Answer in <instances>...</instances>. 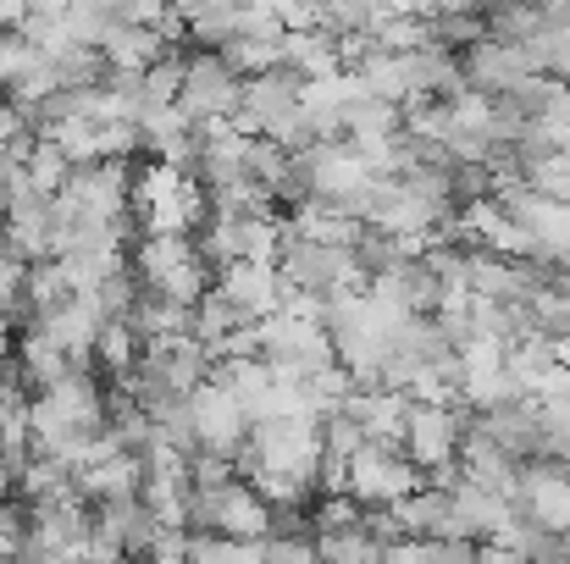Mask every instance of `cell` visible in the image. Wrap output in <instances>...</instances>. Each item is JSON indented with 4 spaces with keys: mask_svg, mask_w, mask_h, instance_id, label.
Listing matches in <instances>:
<instances>
[{
    "mask_svg": "<svg viewBox=\"0 0 570 564\" xmlns=\"http://www.w3.org/2000/svg\"><path fill=\"white\" fill-rule=\"evenodd\" d=\"M432 548V564H476V548L482 543H465V537H426Z\"/></svg>",
    "mask_w": 570,
    "mask_h": 564,
    "instance_id": "8d00e7d4",
    "label": "cell"
},
{
    "mask_svg": "<svg viewBox=\"0 0 570 564\" xmlns=\"http://www.w3.org/2000/svg\"><path fill=\"white\" fill-rule=\"evenodd\" d=\"M377 564H432V548H426V537H393V543H382Z\"/></svg>",
    "mask_w": 570,
    "mask_h": 564,
    "instance_id": "d590c367",
    "label": "cell"
},
{
    "mask_svg": "<svg viewBox=\"0 0 570 564\" xmlns=\"http://www.w3.org/2000/svg\"><path fill=\"white\" fill-rule=\"evenodd\" d=\"M244 95V78L222 61V50H189L184 56V83H178V111L189 122H216L233 117Z\"/></svg>",
    "mask_w": 570,
    "mask_h": 564,
    "instance_id": "ba28073f",
    "label": "cell"
},
{
    "mask_svg": "<svg viewBox=\"0 0 570 564\" xmlns=\"http://www.w3.org/2000/svg\"><path fill=\"white\" fill-rule=\"evenodd\" d=\"M11 360H17V382H22V393H45V387H56L61 376H72L78 366L45 338V333H33V327H22V338L11 344Z\"/></svg>",
    "mask_w": 570,
    "mask_h": 564,
    "instance_id": "ac0fdd59",
    "label": "cell"
},
{
    "mask_svg": "<svg viewBox=\"0 0 570 564\" xmlns=\"http://www.w3.org/2000/svg\"><path fill=\"white\" fill-rule=\"evenodd\" d=\"M128 271L139 277V288H156L178 305H194L210 288V266L199 260L189 232H139L128 244Z\"/></svg>",
    "mask_w": 570,
    "mask_h": 564,
    "instance_id": "7a4b0ae2",
    "label": "cell"
},
{
    "mask_svg": "<svg viewBox=\"0 0 570 564\" xmlns=\"http://www.w3.org/2000/svg\"><path fill=\"white\" fill-rule=\"evenodd\" d=\"M476 564H532V560L515 554V548H493V543H482V548H476Z\"/></svg>",
    "mask_w": 570,
    "mask_h": 564,
    "instance_id": "60d3db41",
    "label": "cell"
},
{
    "mask_svg": "<svg viewBox=\"0 0 570 564\" xmlns=\"http://www.w3.org/2000/svg\"><path fill=\"white\" fill-rule=\"evenodd\" d=\"M283 67L305 83V78H327V72H338V44H333V33H322V28H299V33H283Z\"/></svg>",
    "mask_w": 570,
    "mask_h": 564,
    "instance_id": "44dd1931",
    "label": "cell"
},
{
    "mask_svg": "<svg viewBox=\"0 0 570 564\" xmlns=\"http://www.w3.org/2000/svg\"><path fill=\"white\" fill-rule=\"evenodd\" d=\"M189 532L238 537V543H266V537H272V504H266L244 476L199 482L189 493Z\"/></svg>",
    "mask_w": 570,
    "mask_h": 564,
    "instance_id": "3957f363",
    "label": "cell"
},
{
    "mask_svg": "<svg viewBox=\"0 0 570 564\" xmlns=\"http://www.w3.org/2000/svg\"><path fill=\"white\" fill-rule=\"evenodd\" d=\"M460 72H465V89H476V95H510L521 78L549 72V67H543V56L532 44H504V39L482 33L476 44L460 50Z\"/></svg>",
    "mask_w": 570,
    "mask_h": 564,
    "instance_id": "30bf717a",
    "label": "cell"
},
{
    "mask_svg": "<svg viewBox=\"0 0 570 564\" xmlns=\"http://www.w3.org/2000/svg\"><path fill=\"white\" fill-rule=\"evenodd\" d=\"M0 227H6V188H0Z\"/></svg>",
    "mask_w": 570,
    "mask_h": 564,
    "instance_id": "bcb514c9",
    "label": "cell"
},
{
    "mask_svg": "<svg viewBox=\"0 0 570 564\" xmlns=\"http://www.w3.org/2000/svg\"><path fill=\"white\" fill-rule=\"evenodd\" d=\"M189 321H194V305H178V299H167L156 288H139V299L128 310V327L139 338H173V333H189Z\"/></svg>",
    "mask_w": 570,
    "mask_h": 564,
    "instance_id": "cb8c5ba5",
    "label": "cell"
},
{
    "mask_svg": "<svg viewBox=\"0 0 570 564\" xmlns=\"http://www.w3.org/2000/svg\"><path fill=\"white\" fill-rule=\"evenodd\" d=\"M426 11H482V0H426Z\"/></svg>",
    "mask_w": 570,
    "mask_h": 564,
    "instance_id": "7bdbcfd3",
    "label": "cell"
},
{
    "mask_svg": "<svg viewBox=\"0 0 570 564\" xmlns=\"http://www.w3.org/2000/svg\"><path fill=\"white\" fill-rule=\"evenodd\" d=\"M338 409L366 432V443H399L410 393H399V387H350V393L338 398Z\"/></svg>",
    "mask_w": 570,
    "mask_h": 564,
    "instance_id": "2e32d148",
    "label": "cell"
},
{
    "mask_svg": "<svg viewBox=\"0 0 570 564\" xmlns=\"http://www.w3.org/2000/svg\"><path fill=\"white\" fill-rule=\"evenodd\" d=\"M210 288L227 305H238L249 321H261V316L277 310V266H266V260H227V266H216Z\"/></svg>",
    "mask_w": 570,
    "mask_h": 564,
    "instance_id": "9a60e30c",
    "label": "cell"
},
{
    "mask_svg": "<svg viewBox=\"0 0 570 564\" xmlns=\"http://www.w3.org/2000/svg\"><path fill=\"white\" fill-rule=\"evenodd\" d=\"M261 564H322V554H316V537L305 532H272L261 543Z\"/></svg>",
    "mask_w": 570,
    "mask_h": 564,
    "instance_id": "836d02e7",
    "label": "cell"
},
{
    "mask_svg": "<svg viewBox=\"0 0 570 564\" xmlns=\"http://www.w3.org/2000/svg\"><path fill=\"white\" fill-rule=\"evenodd\" d=\"M415 487H426V476L404 459L399 443H361L355 459L344 465V493L361 509H387V504L410 498Z\"/></svg>",
    "mask_w": 570,
    "mask_h": 564,
    "instance_id": "5b68a950",
    "label": "cell"
},
{
    "mask_svg": "<svg viewBox=\"0 0 570 564\" xmlns=\"http://www.w3.org/2000/svg\"><path fill=\"white\" fill-rule=\"evenodd\" d=\"M261 333V360L272 366L277 382H311L316 372L338 366L333 355V338L322 321H305V316H288V310H272L255 321Z\"/></svg>",
    "mask_w": 570,
    "mask_h": 564,
    "instance_id": "277c9868",
    "label": "cell"
},
{
    "mask_svg": "<svg viewBox=\"0 0 570 564\" xmlns=\"http://www.w3.org/2000/svg\"><path fill=\"white\" fill-rule=\"evenodd\" d=\"M549 78H560L570 89V39H554V50H549Z\"/></svg>",
    "mask_w": 570,
    "mask_h": 564,
    "instance_id": "ab89813d",
    "label": "cell"
},
{
    "mask_svg": "<svg viewBox=\"0 0 570 564\" xmlns=\"http://www.w3.org/2000/svg\"><path fill=\"white\" fill-rule=\"evenodd\" d=\"M167 50H173V44H167L156 28H139V22H117V28L106 33V44H100V56H106L111 72H145V67H156Z\"/></svg>",
    "mask_w": 570,
    "mask_h": 564,
    "instance_id": "d6986e66",
    "label": "cell"
},
{
    "mask_svg": "<svg viewBox=\"0 0 570 564\" xmlns=\"http://www.w3.org/2000/svg\"><path fill=\"white\" fill-rule=\"evenodd\" d=\"M316 554H322V564H377L382 543L366 532V521H361V526H350V532H322V537H316Z\"/></svg>",
    "mask_w": 570,
    "mask_h": 564,
    "instance_id": "f546056e",
    "label": "cell"
},
{
    "mask_svg": "<svg viewBox=\"0 0 570 564\" xmlns=\"http://www.w3.org/2000/svg\"><path fill=\"white\" fill-rule=\"evenodd\" d=\"M244 22V0H199L184 11V39L194 50H222L227 39H238Z\"/></svg>",
    "mask_w": 570,
    "mask_h": 564,
    "instance_id": "ffe728a7",
    "label": "cell"
},
{
    "mask_svg": "<svg viewBox=\"0 0 570 564\" xmlns=\"http://www.w3.org/2000/svg\"><path fill=\"white\" fill-rule=\"evenodd\" d=\"M128 178H134V161H95V167H72L61 194L95 221H122L128 216Z\"/></svg>",
    "mask_w": 570,
    "mask_h": 564,
    "instance_id": "4fadbf2b",
    "label": "cell"
},
{
    "mask_svg": "<svg viewBox=\"0 0 570 564\" xmlns=\"http://www.w3.org/2000/svg\"><path fill=\"white\" fill-rule=\"evenodd\" d=\"M139 355H145V338L128 327V321H100V333H95V376H106V382H122V376L139 366Z\"/></svg>",
    "mask_w": 570,
    "mask_h": 564,
    "instance_id": "603a6c76",
    "label": "cell"
},
{
    "mask_svg": "<svg viewBox=\"0 0 570 564\" xmlns=\"http://www.w3.org/2000/svg\"><path fill=\"white\" fill-rule=\"evenodd\" d=\"M39 61H45L39 44H33L22 28H6V33H0V95H11Z\"/></svg>",
    "mask_w": 570,
    "mask_h": 564,
    "instance_id": "4dcf8cb0",
    "label": "cell"
},
{
    "mask_svg": "<svg viewBox=\"0 0 570 564\" xmlns=\"http://www.w3.org/2000/svg\"><path fill=\"white\" fill-rule=\"evenodd\" d=\"M145 564H194L189 554H156V560H145Z\"/></svg>",
    "mask_w": 570,
    "mask_h": 564,
    "instance_id": "ee69618b",
    "label": "cell"
},
{
    "mask_svg": "<svg viewBox=\"0 0 570 564\" xmlns=\"http://www.w3.org/2000/svg\"><path fill=\"white\" fill-rule=\"evenodd\" d=\"M22 277H28V266L0 238V321H17V327H22Z\"/></svg>",
    "mask_w": 570,
    "mask_h": 564,
    "instance_id": "e575fe53",
    "label": "cell"
},
{
    "mask_svg": "<svg viewBox=\"0 0 570 564\" xmlns=\"http://www.w3.org/2000/svg\"><path fill=\"white\" fill-rule=\"evenodd\" d=\"M184 56H189V50H178V44H173V50H167L156 67H145V72H139V111H145V106H178Z\"/></svg>",
    "mask_w": 570,
    "mask_h": 564,
    "instance_id": "f1b7e54d",
    "label": "cell"
},
{
    "mask_svg": "<svg viewBox=\"0 0 570 564\" xmlns=\"http://www.w3.org/2000/svg\"><path fill=\"white\" fill-rule=\"evenodd\" d=\"M50 67H56V83H61V89H95V83H106V72H111L95 44H67V50L50 56Z\"/></svg>",
    "mask_w": 570,
    "mask_h": 564,
    "instance_id": "83f0119b",
    "label": "cell"
},
{
    "mask_svg": "<svg viewBox=\"0 0 570 564\" xmlns=\"http://www.w3.org/2000/svg\"><path fill=\"white\" fill-rule=\"evenodd\" d=\"M372 17H432L426 0H372Z\"/></svg>",
    "mask_w": 570,
    "mask_h": 564,
    "instance_id": "74e56055",
    "label": "cell"
},
{
    "mask_svg": "<svg viewBox=\"0 0 570 564\" xmlns=\"http://www.w3.org/2000/svg\"><path fill=\"white\" fill-rule=\"evenodd\" d=\"M238 327H249V316L238 310V305H227L216 288H205L199 299H194V321H189V333L210 349V344H222L227 333H238Z\"/></svg>",
    "mask_w": 570,
    "mask_h": 564,
    "instance_id": "484cf974",
    "label": "cell"
},
{
    "mask_svg": "<svg viewBox=\"0 0 570 564\" xmlns=\"http://www.w3.org/2000/svg\"><path fill=\"white\" fill-rule=\"evenodd\" d=\"M22 17H28V0H0V33L22 28Z\"/></svg>",
    "mask_w": 570,
    "mask_h": 564,
    "instance_id": "b9f144b4",
    "label": "cell"
},
{
    "mask_svg": "<svg viewBox=\"0 0 570 564\" xmlns=\"http://www.w3.org/2000/svg\"><path fill=\"white\" fill-rule=\"evenodd\" d=\"M366 521V509L350 498V493H316L311 498V532L322 537V532H350V526H361Z\"/></svg>",
    "mask_w": 570,
    "mask_h": 564,
    "instance_id": "d6a6232c",
    "label": "cell"
},
{
    "mask_svg": "<svg viewBox=\"0 0 570 564\" xmlns=\"http://www.w3.org/2000/svg\"><path fill=\"white\" fill-rule=\"evenodd\" d=\"M139 372H150L161 387L173 393H194L205 376H210V349L194 338V333H173V338H145V355H139Z\"/></svg>",
    "mask_w": 570,
    "mask_h": 564,
    "instance_id": "5bb4252c",
    "label": "cell"
},
{
    "mask_svg": "<svg viewBox=\"0 0 570 564\" xmlns=\"http://www.w3.org/2000/svg\"><path fill=\"white\" fill-rule=\"evenodd\" d=\"M67 178H72L67 150H61L56 139H33L28 156H22V184L33 188V194H45V199H56V194L67 188Z\"/></svg>",
    "mask_w": 570,
    "mask_h": 564,
    "instance_id": "d4e9b609",
    "label": "cell"
},
{
    "mask_svg": "<svg viewBox=\"0 0 570 564\" xmlns=\"http://www.w3.org/2000/svg\"><path fill=\"white\" fill-rule=\"evenodd\" d=\"M189 560L194 564H261V543H238V537L189 532Z\"/></svg>",
    "mask_w": 570,
    "mask_h": 564,
    "instance_id": "1f68e13d",
    "label": "cell"
},
{
    "mask_svg": "<svg viewBox=\"0 0 570 564\" xmlns=\"http://www.w3.org/2000/svg\"><path fill=\"white\" fill-rule=\"evenodd\" d=\"M560 277H566V283H570V249H566V255H560Z\"/></svg>",
    "mask_w": 570,
    "mask_h": 564,
    "instance_id": "f6af8a7d",
    "label": "cell"
},
{
    "mask_svg": "<svg viewBox=\"0 0 570 564\" xmlns=\"http://www.w3.org/2000/svg\"><path fill=\"white\" fill-rule=\"evenodd\" d=\"M22 327H33V333H45L78 372H95V333H100V310H95V299L89 294H67L61 305H50V310H39V316H28Z\"/></svg>",
    "mask_w": 570,
    "mask_h": 564,
    "instance_id": "7c38bea8",
    "label": "cell"
},
{
    "mask_svg": "<svg viewBox=\"0 0 570 564\" xmlns=\"http://www.w3.org/2000/svg\"><path fill=\"white\" fill-rule=\"evenodd\" d=\"M560 161H566V167H570V139H566V145H560Z\"/></svg>",
    "mask_w": 570,
    "mask_h": 564,
    "instance_id": "7dc6e473",
    "label": "cell"
},
{
    "mask_svg": "<svg viewBox=\"0 0 570 564\" xmlns=\"http://www.w3.org/2000/svg\"><path fill=\"white\" fill-rule=\"evenodd\" d=\"M294 167H299V188H305V199H327V205H355L366 188H372V178H382V172H372L344 139H322V145H311V150H299L294 156Z\"/></svg>",
    "mask_w": 570,
    "mask_h": 564,
    "instance_id": "8992f818",
    "label": "cell"
},
{
    "mask_svg": "<svg viewBox=\"0 0 570 564\" xmlns=\"http://www.w3.org/2000/svg\"><path fill=\"white\" fill-rule=\"evenodd\" d=\"M387 521L399 526V537H443V521H449V493H438V487H415L410 498L387 504Z\"/></svg>",
    "mask_w": 570,
    "mask_h": 564,
    "instance_id": "7402d4cb",
    "label": "cell"
},
{
    "mask_svg": "<svg viewBox=\"0 0 570 564\" xmlns=\"http://www.w3.org/2000/svg\"><path fill=\"white\" fill-rule=\"evenodd\" d=\"M222 61L238 72V78H261V72H277L283 67V39H255V33H238L222 44Z\"/></svg>",
    "mask_w": 570,
    "mask_h": 564,
    "instance_id": "4316f807",
    "label": "cell"
},
{
    "mask_svg": "<svg viewBox=\"0 0 570 564\" xmlns=\"http://www.w3.org/2000/svg\"><path fill=\"white\" fill-rule=\"evenodd\" d=\"M72 0H28V17L22 22H61Z\"/></svg>",
    "mask_w": 570,
    "mask_h": 564,
    "instance_id": "f35d334b",
    "label": "cell"
},
{
    "mask_svg": "<svg viewBox=\"0 0 570 564\" xmlns=\"http://www.w3.org/2000/svg\"><path fill=\"white\" fill-rule=\"evenodd\" d=\"M72 482H78V493H83L89 504L139 498V487H145V454H122V448H117V454H106V459L72 471Z\"/></svg>",
    "mask_w": 570,
    "mask_h": 564,
    "instance_id": "e0dca14e",
    "label": "cell"
},
{
    "mask_svg": "<svg viewBox=\"0 0 570 564\" xmlns=\"http://www.w3.org/2000/svg\"><path fill=\"white\" fill-rule=\"evenodd\" d=\"M128 210H134L139 232H194L210 205L189 172L145 156V161H134V178H128Z\"/></svg>",
    "mask_w": 570,
    "mask_h": 564,
    "instance_id": "6da1fadb",
    "label": "cell"
},
{
    "mask_svg": "<svg viewBox=\"0 0 570 564\" xmlns=\"http://www.w3.org/2000/svg\"><path fill=\"white\" fill-rule=\"evenodd\" d=\"M515 509H521L538 532L570 537V471L560 459H532V465H521Z\"/></svg>",
    "mask_w": 570,
    "mask_h": 564,
    "instance_id": "8fae6325",
    "label": "cell"
},
{
    "mask_svg": "<svg viewBox=\"0 0 570 564\" xmlns=\"http://www.w3.org/2000/svg\"><path fill=\"white\" fill-rule=\"evenodd\" d=\"M471 415L460 404H410L404 409V432H399V448L404 459L426 476V471H443V465H460V437H465Z\"/></svg>",
    "mask_w": 570,
    "mask_h": 564,
    "instance_id": "52a82bcc",
    "label": "cell"
},
{
    "mask_svg": "<svg viewBox=\"0 0 570 564\" xmlns=\"http://www.w3.org/2000/svg\"><path fill=\"white\" fill-rule=\"evenodd\" d=\"M189 420H194V448L222 454V459H233V471H238V448H244V437H249V415H244V404H238L216 376H205L189 393Z\"/></svg>",
    "mask_w": 570,
    "mask_h": 564,
    "instance_id": "9c48e42d",
    "label": "cell"
}]
</instances>
